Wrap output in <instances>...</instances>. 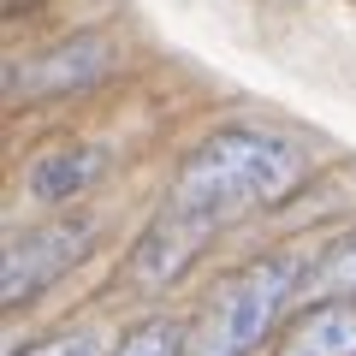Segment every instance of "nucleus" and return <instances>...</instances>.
I'll list each match as a JSON object with an SVG mask.
<instances>
[{
    "label": "nucleus",
    "instance_id": "f257e3e1",
    "mask_svg": "<svg viewBox=\"0 0 356 356\" xmlns=\"http://www.w3.org/2000/svg\"><path fill=\"white\" fill-rule=\"evenodd\" d=\"M297 184H303V154H297V143L273 137V131H214L208 143H196L184 154L166 202L196 214V220H208L220 232L232 220L280 208Z\"/></svg>",
    "mask_w": 356,
    "mask_h": 356
},
{
    "label": "nucleus",
    "instance_id": "f03ea898",
    "mask_svg": "<svg viewBox=\"0 0 356 356\" xmlns=\"http://www.w3.org/2000/svg\"><path fill=\"white\" fill-rule=\"evenodd\" d=\"M303 273L309 267L297 255H255L238 273H226L196 315L184 356H250L285 315V303L303 291Z\"/></svg>",
    "mask_w": 356,
    "mask_h": 356
},
{
    "label": "nucleus",
    "instance_id": "7ed1b4c3",
    "mask_svg": "<svg viewBox=\"0 0 356 356\" xmlns=\"http://www.w3.org/2000/svg\"><path fill=\"white\" fill-rule=\"evenodd\" d=\"M95 243V220H48V226H24L6 243L0 261V303L30 309L54 280H65Z\"/></svg>",
    "mask_w": 356,
    "mask_h": 356
},
{
    "label": "nucleus",
    "instance_id": "20e7f679",
    "mask_svg": "<svg viewBox=\"0 0 356 356\" xmlns=\"http://www.w3.org/2000/svg\"><path fill=\"white\" fill-rule=\"evenodd\" d=\"M113 72V42L102 30H77L60 48H42L30 60L6 65V89L18 102H60V95H83Z\"/></svg>",
    "mask_w": 356,
    "mask_h": 356
},
{
    "label": "nucleus",
    "instance_id": "39448f33",
    "mask_svg": "<svg viewBox=\"0 0 356 356\" xmlns=\"http://www.w3.org/2000/svg\"><path fill=\"white\" fill-rule=\"evenodd\" d=\"M208 238H214L208 220H196V214H184V208L161 202V214L143 226V238L131 243V255H125V280L143 285V291H161V285H172L178 273L202 255Z\"/></svg>",
    "mask_w": 356,
    "mask_h": 356
},
{
    "label": "nucleus",
    "instance_id": "423d86ee",
    "mask_svg": "<svg viewBox=\"0 0 356 356\" xmlns=\"http://www.w3.org/2000/svg\"><path fill=\"white\" fill-rule=\"evenodd\" d=\"M102 172H107L102 143H54V149H42L36 161L24 166V191H30V202H42V208H65L83 191H95Z\"/></svg>",
    "mask_w": 356,
    "mask_h": 356
},
{
    "label": "nucleus",
    "instance_id": "0eeeda50",
    "mask_svg": "<svg viewBox=\"0 0 356 356\" xmlns=\"http://www.w3.org/2000/svg\"><path fill=\"white\" fill-rule=\"evenodd\" d=\"M273 356H356V297L303 303Z\"/></svg>",
    "mask_w": 356,
    "mask_h": 356
},
{
    "label": "nucleus",
    "instance_id": "6e6552de",
    "mask_svg": "<svg viewBox=\"0 0 356 356\" xmlns=\"http://www.w3.org/2000/svg\"><path fill=\"white\" fill-rule=\"evenodd\" d=\"M303 303H321V297H356V232H344L321 261H309L303 273Z\"/></svg>",
    "mask_w": 356,
    "mask_h": 356
},
{
    "label": "nucleus",
    "instance_id": "1a4fd4ad",
    "mask_svg": "<svg viewBox=\"0 0 356 356\" xmlns=\"http://www.w3.org/2000/svg\"><path fill=\"white\" fill-rule=\"evenodd\" d=\"M184 339H191V332L178 327V321H143V327H131L107 356H184Z\"/></svg>",
    "mask_w": 356,
    "mask_h": 356
},
{
    "label": "nucleus",
    "instance_id": "9d476101",
    "mask_svg": "<svg viewBox=\"0 0 356 356\" xmlns=\"http://www.w3.org/2000/svg\"><path fill=\"white\" fill-rule=\"evenodd\" d=\"M24 356H107V350H102L95 332H65V339H48V344H36Z\"/></svg>",
    "mask_w": 356,
    "mask_h": 356
},
{
    "label": "nucleus",
    "instance_id": "9b49d317",
    "mask_svg": "<svg viewBox=\"0 0 356 356\" xmlns=\"http://www.w3.org/2000/svg\"><path fill=\"white\" fill-rule=\"evenodd\" d=\"M24 6H36V0H6V13H24Z\"/></svg>",
    "mask_w": 356,
    "mask_h": 356
}]
</instances>
